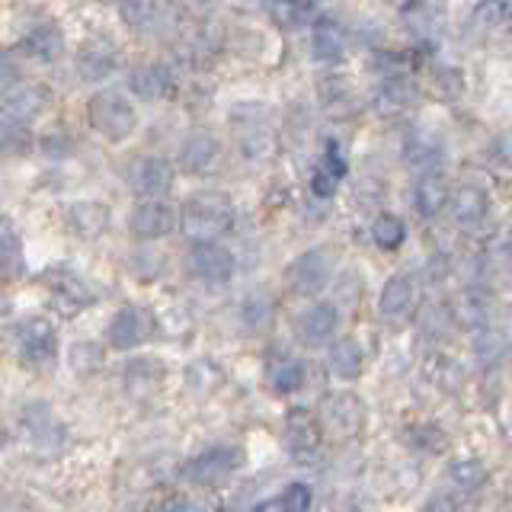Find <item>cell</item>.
<instances>
[{
  "label": "cell",
  "instance_id": "12",
  "mask_svg": "<svg viewBox=\"0 0 512 512\" xmlns=\"http://www.w3.org/2000/svg\"><path fill=\"white\" fill-rule=\"evenodd\" d=\"M320 439H324V432H320V420L311 410L292 407L285 413V442L295 458H311L320 448Z\"/></svg>",
  "mask_w": 512,
  "mask_h": 512
},
{
  "label": "cell",
  "instance_id": "17",
  "mask_svg": "<svg viewBox=\"0 0 512 512\" xmlns=\"http://www.w3.org/2000/svg\"><path fill=\"white\" fill-rule=\"evenodd\" d=\"M218 157H221V141L208 132H196L183 141L180 160H176V164H180V170L186 176H205L218 164Z\"/></svg>",
  "mask_w": 512,
  "mask_h": 512
},
{
  "label": "cell",
  "instance_id": "25",
  "mask_svg": "<svg viewBox=\"0 0 512 512\" xmlns=\"http://www.w3.org/2000/svg\"><path fill=\"white\" fill-rule=\"evenodd\" d=\"M490 215V199H487V192L468 183V186H461L455 196H452V218L461 224V228H477V224H484Z\"/></svg>",
  "mask_w": 512,
  "mask_h": 512
},
{
  "label": "cell",
  "instance_id": "38",
  "mask_svg": "<svg viewBox=\"0 0 512 512\" xmlns=\"http://www.w3.org/2000/svg\"><path fill=\"white\" fill-rule=\"evenodd\" d=\"M23 272V247L16 237L13 224L7 218H0V282L16 279Z\"/></svg>",
  "mask_w": 512,
  "mask_h": 512
},
{
  "label": "cell",
  "instance_id": "20",
  "mask_svg": "<svg viewBox=\"0 0 512 512\" xmlns=\"http://www.w3.org/2000/svg\"><path fill=\"white\" fill-rule=\"evenodd\" d=\"M68 228L77 234V237H100L109 231V221H112V212L103 205V202H93V199H84V202H74L68 208Z\"/></svg>",
  "mask_w": 512,
  "mask_h": 512
},
{
  "label": "cell",
  "instance_id": "28",
  "mask_svg": "<svg viewBox=\"0 0 512 512\" xmlns=\"http://www.w3.org/2000/svg\"><path fill=\"white\" fill-rule=\"evenodd\" d=\"M452 314L458 320V327H490V317H493V298L484 292V288H471V292H461L458 301L452 304Z\"/></svg>",
  "mask_w": 512,
  "mask_h": 512
},
{
  "label": "cell",
  "instance_id": "47",
  "mask_svg": "<svg viewBox=\"0 0 512 512\" xmlns=\"http://www.w3.org/2000/svg\"><path fill=\"white\" fill-rule=\"evenodd\" d=\"M343 144H336L333 138L327 141V148H324V160H320V167L324 170H330L336 180H343V176L349 173V160H346V154L340 151Z\"/></svg>",
  "mask_w": 512,
  "mask_h": 512
},
{
  "label": "cell",
  "instance_id": "53",
  "mask_svg": "<svg viewBox=\"0 0 512 512\" xmlns=\"http://www.w3.org/2000/svg\"><path fill=\"white\" fill-rule=\"evenodd\" d=\"M160 512H202V506L186 500V496H173V500L164 503V509H160Z\"/></svg>",
  "mask_w": 512,
  "mask_h": 512
},
{
  "label": "cell",
  "instance_id": "31",
  "mask_svg": "<svg viewBox=\"0 0 512 512\" xmlns=\"http://www.w3.org/2000/svg\"><path fill=\"white\" fill-rule=\"evenodd\" d=\"M304 378H308V372H304V362L295 359V356H272L269 365H266V381H269V388L276 394L301 391Z\"/></svg>",
  "mask_w": 512,
  "mask_h": 512
},
{
  "label": "cell",
  "instance_id": "29",
  "mask_svg": "<svg viewBox=\"0 0 512 512\" xmlns=\"http://www.w3.org/2000/svg\"><path fill=\"white\" fill-rule=\"evenodd\" d=\"M404 157L410 167H420V170H436L442 160H445V141L432 132H423V128H416V132L407 138V148H404Z\"/></svg>",
  "mask_w": 512,
  "mask_h": 512
},
{
  "label": "cell",
  "instance_id": "13",
  "mask_svg": "<svg viewBox=\"0 0 512 512\" xmlns=\"http://www.w3.org/2000/svg\"><path fill=\"white\" fill-rule=\"evenodd\" d=\"M48 292H52V304L64 317H74L96 301L93 288L74 272H48Z\"/></svg>",
  "mask_w": 512,
  "mask_h": 512
},
{
  "label": "cell",
  "instance_id": "23",
  "mask_svg": "<svg viewBox=\"0 0 512 512\" xmlns=\"http://www.w3.org/2000/svg\"><path fill=\"white\" fill-rule=\"evenodd\" d=\"M320 106L327 109V116L333 119H352L359 112V93L349 84L346 77H330L320 84Z\"/></svg>",
  "mask_w": 512,
  "mask_h": 512
},
{
  "label": "cell",
  "instance_id": "3",
  "mask_svg": "<svg viewBox=\"0 0 512 512\" xmlns=\"http://www.w3.org/2000/svg\"><path fill=\"white\" fill-rule=\"evenodd\" d=\"M87 119H90V125L96 128V132H100L103 138H109V141L132 138L135 128H138L135 106L128 103L122 93H112V90H103V93L90 96Z\"/></svg>",
  "mask_w": 512,
  "mask_h": 512
},
{
  "label": "cell",
  "instance_id": "41",
  "mask_svg": "<svg viewBox=\"0 0 512 512\" xmlns=\"http://www.w3.org/2000/svg\"><path fill=\"white\" fill-rule=\"evenodd\" d=\"M458 327V320L452 314V308H442V304H426L420 311V330L429 336V340H448V333Z\"/></svg>",
  "mask_w": 512,
  "mask_h": 512
},
{
  "label": "cell",
  "instance_id": "8",
  "mask_svg": "<svg viewBox=\"0 0 512 512\" xmlns=\"http://www.w3.org/2000/svg\"><path fill=\"white\" fill-rule=\"evenodd\" d=\"M154 333V317L144 311V308H135V304H125L109 320V330H106V340L112 349L119 352H128V349H138L141 343H148Z\"/></svg>",
  "mask_w": 512,
  "mask_h": 512
},
{
  "label": "cell",
  "instance_id": "35",
  "mask_svg": "<svg viewBox=\"0 0 512 512\" xmlns=\"http://www.w3.org/2000/svg\"><path fill=\"white\" fill-rule=\"evenodd\" d=\"M240 320L250 333H266L276 320V301L269 292H250L240 304Z\"/></svg>",
  "mask_w": 512,
  "mask_h": 512
},
{
  "label": "cell",
  "instance_id": "24",
  "mask_svg": "<svg viewBox=\"0 0 512 512\" xmlns=\"http://www.w3.org/2000/svg\"><path fill=\"white\" fill-rule=\"evenodd\" d=\"M116 68H119V55L109 42H87L77 52V71L84 80H90V84L116 74Z\"/></svg>",
  "mask_w": 512,
  "mask_h": 512
},
{
  "label": "cell",
  "instance_id": "54",
  "mask_svg": "<svg viewBox=\"0 0 512 512\" xmlns=\"http://www.w3.org/2000/svg\"><path fill=\"white\" fill-rule=\"evenodd\" d=\"M493 154L503 160V164H512V135H506V138H500L496 141V148H493Z\"/></svg>",
  "mask_w": 512,
  "mask_h": 512
},
{
  "label": "cell",
  "instance_id": "57",
  "mask_svg": "<svg viewBox=\"0 0 512 512\" xmlns=\"http://www.w3.org/2000/svg\"><path fill=\"white\" fill-rule=\"evenodd\" d=\"M106 4H122V0H106Z\"/></svg>",
  "mask_w": 512,
  "mask_h": 512
},
{
  "label": "cell",
  "instance_id": "10",
  "mask_svg": "<svg viewBox=\"0 0 512 512\" xmlns=\"http://www.w3.org/2000/svg\"><path fill=\"white\" fill-rule=\"evenodd\" d=\"M176 170L167 157H141L132 167V189L141 199H164L170 196Z\"/></svg>",
  "mask_w": 512,
  "mask_h": 512
},
{
  "label": "cell",
  "instance_id": "21",
  "mask_svg": "<svg viewBox=\"0 0 512 512\" xmlns=\"http://www.w3.org/2000/svg\"><path fill=\"white\" fill-rule=\"evenodd\" d=\"M346 32L340 23L333 20H317L311 29V58L320 64H336L346 58Z\"/></svg>",
  "mask_w": 512,
  "mask_h": 512
},
{
  "label": "cell",
  "instance_id": "2",
  "mask_svg": "<svg viewBox=\"0 0 512 512\" xmlns=\"http://www.w3.org/2000/svg\"><path fill=\"white\" fill-rule=\"evenodd\" d=\"M333 272H336V253L330 247H311L285 266V285L301 298H314L330 285Z\"/></svg>",
  "mask_w": 512,
  "mask_h": 512
},
{
  "label": "cell",
  "instance_id": "16",
  "mask_svg": "<svg viewBox=\"0 0 512 512\" xmlns=\"http://www.w3.org/2000/svg\"><path fill=\"white\" fill-rule=\"evenodd\" d=\"M416 308V282L410 276H391L388 282L381 285V295H378V314L384 320H391V324H397V320H407Z\"/></svg>",
  "mask_w": 512,
  "mask_h": 512
},
{
  "label": "cell",
  "instance_id": "9",
  "mask_svg": "<svg viewBox=\"0 0 512 512\" xmlns=\"http://www.w3.org/2000/svg\"><path fill=\"white\" fill-rule=\"evenodd\" d=\"M240 461H244L240 448H234V445H212L208 452H202L192 461H186L183 474H186V480H192V484L212 487V484H218V480H224L228 474H234L240 468Z\"/></svg>",
  "mask_w": 512,
  "mask_h": 512
},
{
  "label": "cell",
  "instance_id": "37",
  "mask_svg": "<svg viewBox=\"0 0 512 512\" xmlns=\"http://www.w3.org/2000/svg\"><path fill=\"white\" fill-rule=\"evenodd\" d=\"M36 148V135H32L29 122L0 119V157H26Z\"/></svg>",
  "mask_w": 512,
  "mask_h": 512
},
{
  "label": "cell",
  "instance_id": "4",
  "mask_svg": "<svg viewBox=\"0 0 512 512\" xmlns=\"http://www.w3.org/2000/svg\"><path fill=\"white\" fill-rule=\"evenodd\" d=\"M20 426L26 442L36 448L39 455H58L64 442H68V429L58 420V413L45 400H29L20 410Z\"/></svg>",
  "mask_w": 512,
  "mask_h": 512
},
{
  "label": "cell",
  "instance_id": "46",
  "mask_svg": "<svg viewBox=\"0 0 512 512\" xmlns=\"http://www.w3.org/2000/svg\"><path fill=\"white\" fill-rule=\"evenodd\" d=\"M464 87H468V84H464V74L458 68H439L436 71V90H439L442 100H448V103L461 100Z\"/></svg>",
  "mask_w": 512,
  "mask_h": 512
},
{
  "label": "cell",
  "instance_id": "6",
  "mask_svg": "<svg viewBox=\"0 0 512 512\" xmlns=\"http://www.w3.org/2000/svg\"><path fill=\"white\" fill-rule=\"evenodd\" d=\"M186 269L192 279H199L205 285H224L234 276V256L218 240H196V247L186 256Z\"/></svg>",
  "mask_w": 512,
  "mask_h": 512
},
{
  "label": "cell",
  "instance_id": "14",
  "mask_svg": "<svg viewBox=\"0 0 512 512\" xmlns=\"http://www.w3.org/2000/svg\"><path fill=\"white\" fill-rule=\"evenodd\" d=\"M413 106H416V87L400 74L384 77L372 93V109L381 119H400V116H407Z\"/></svg>",
  "mask_w": 512,
  "mask_h": 512
},
{
  "label": "cell",
  "instance_id": "5",
  "mask_svg": "<svg viewBox=\"0 0 512 512\" xmlns=\"http://www.w3.org/2000/svg\"><path fill=\"white\" fill-rule=\"evenodd\" d=\"M320 423H324L333 436L356 439V436H362V429L368 423V407H365V400L356 397L352 391L330 394L324 400V407H320Z\"/></svg>",
  "mask_w": 512,
  "mask_h": 512
},
{
  "label": "cell",
  "instance_id": "34",
  "mask_svg": "<svg viewBox=\"0 0 512 512\" xmlns=\"http://www.w3.org/2000/svg\"><path fill=\"white\" fill-rule=\"evenodd\" d=\"M125 391L135 394V397H148L160 388L164 381V365L157 359H132L125 365Z\"/></svg>",
  "mask_w": 512,
  "mask_h": 512
},
{
  "label": "cell",
  "instance_id": "45",
  "mask_svg": "<svg viewBox=\"0 0 512 512\" xmlns=\"http://www.w3.org/2000/svg\"><path fill=\"white\" fill-rule=\"evenodd\" d=\"M186 378H189V388H196L199 394H212L218 384L224 381L221 368L215 362H208V359H199L196 365H192L189 372H186Z\"/></svg>",
  "mask_w": 512,
  "mask_h": 512
},
{
  "label": "cell",
  "instance_id": "58",
  "mask_svg": "<svg viewBox=\"0 0 512 512\" xmlns=\"http://www.w3.org/2000/svg\"><path fill=\"white\" fill-rule=\"evenodd\" d=\"M509 45H512V36H509Z\"/></svg>",
  "mask_w": 512,
  "mask_h": 512
},
{
  "label": "cell",
  "instance_id": "7",
  "mask_svg": "<svg viewBox=\"0 0 512 512\" xmlns=\"http://www.w3.org/2000/svg\"><path fill=\"white\" fill-rule=\"evenodd\" d=\"M16 349H20V359L26 365H52L58 356V333L52 327V320L45 317H29L16 330Z\"/></svg>",
  "mask_w": 512,
  "mask_h": 512
},
{
  "label": "cell",
  "instance_id": "26",
  "mask_svg": "<svg viewBox=\"0 0 512 512\" xmlns=\"http://www.w3.org/2000/svg\"><path fill=\"white\" fill-rule=\"evenodd\" d=\"M448 199H452V196H448L445 176L439 170H423V176L413 186V205H416V212H420L423 218H436L442 208H445Z\"/></svg>",
  "mask_w": 512,
  "mask_h": 512
},
{
  "label": "cell",
  "instance_id": "22",
  "mask_svg": "<svg viewBox=\"0 0 512 512\" xmlns=\"http://www.w3.org/2000/svg\"><path fill=\"white\" fill-rule=\"evenodd\" d=\"M327 368L336 381H359L365 372V349L352 336H343L330 346Z\"/></svg>",
  "mask_w": 512,
  "mask_h": 512
},
{
  "label": "cell",
  "instance_id": "50",
  "mask_svg": "<svg viewBox=\"0 0 512 512\" xmlns=\"http://www.w3.org/2000/svg\"><path fill=\"white\" fill-rule=\"evenodd\" d=\"M16 64L7 58V55H0V96H7L13 87H16Z\"/></svg>",
  "mask_w": 512,
  "mask_h": 512
},
{
  "label": "cell",
  "instance_id": "27",
  "mask_svg": "<svg viewBox=\"0 0 512 512\" xmlns=\"http://www.w3.org/2000/svg\"><path fill=\"white\" fill-rule=\"evenodd\" d=\"M400 20L416 36H432L445 23V0H407L400 7Z\"/></svg>",
  "mask_w": 512,
  "mask_h": 512
},
{
  "label": "cell",
  "instance_id": "18",
  "mask_svg": "<svg viewBox=\"0 0 512 512\" xmlns=\"http://www.w3.org/2000/svg\"><path fill=\"white\" fill-rule=\"evenodd\" d=\"M48 103H52V93H48V87H42V84H16L4 96V116L16 119V122H32L48 109Z\"/></svg>",
  "mask_w": 512,
  "mask_h": 512
},
{
  "label": "cell",
  "instance_id": "33",
  "mask_svg": "<svg viewBox=\"0 0 512 512\" xmlns=\"http://www.w3.org/2000/svg\"><path fill=\"white\" fill-rule=\"evenodd\" d=\"M23 48H26V55L39 61H58L64 55V32L58 23H39L36 29L26 32Z\"/></svg>",
  "mask_w": 512,
  "mask_h": 512
},
{
  "label": "cell",
  "instance_id": "43",
  "mask_svg": "<svg viewBox=\"0 0 512 512\" xmlns=\"http://www.w3.org/2000/svg\"><path fill=\"white\" fill-rule=\"evenodd\" d=\"M122 20L138 32H151L160 23V7L154 0H122Z\"/></svg>",
  "mask_w": 512,
  "mask_h": 512
},
{
  "label": "cell",
  "instance_id": "51",
  "mask_svg": "<svg viewBox=\"0 0 512 512\" xmlns=\"http://www.w3.org/2000/svg\"><path fill=\"white\" fill-rule=\"evenodd\" d=\"M423 512H458V503H455V496L436 493V496H429V503L423 506Z\"/></svg>",
  "mask_w": 512,
  "mask_h": 512
},
{
  "label": "cell",
  "instance_id": "36",
  "mask_svg": "<svg viewBox=\"0 0 512 512\" xmlns=\"http://www.w3.org/2000/svg\"><path fill=\"white\" fill-rule=\"evenodd\" d=\"M269 16L282 29H301L317 20V4L314 0H272Z\"/></svg>",
  "mask_w": 512,
  "mask_h": 512
},
{
  "label": "cell",
  "instance_id": "11",
  "mask_svg": "<svg viewBox=\"0 0 512 512\" xmlns=\"http://www.w3.org/2000/svg\"><path fill=\"white\" fill-rule=\"evenodd\" d=\"M176 228V212L160 199H148L132 208V215H128V231L141 240H160L173 234Z\"/></svg>",
  "mask_w": 512,
  "mask_h": 512
},
{
  "label": "cell",
  "instance_id": "52",
  "mask_svg": "<svg viewBox=\"0 0 512 512\" xmlns=\"http://www.w3.org/2000/svg\"><path fill=\"white\" fill-rule=\"evenodd\" d=\"M250 512H292V506H288V500H285V493H279V496H272V500H263V503H256Z\"/></svg>",
  "mask_w": 512,
  "mask_h": 512
},
{
  "label": "cell",
  "instance_id": "39",
  "mask_svg": "<svg viewBox=\"0 0 512 512\" xmlns=\"http://www.w3.org/2000/svg\"><path fill=\"white\" fill-rule=\"evenodd\" d=\"M448 477H452V484L464 493H477L490 484V471L487 464L480 458H458L452 461V468H448Z\"/></svg>",
  "mask_w": 512,
  "mask_h": 512
},
{
  "label": "cell",
  "instance_id": "49",
  "mask_svg": "<svg viewBox=\"0 0 512 512\" xmlns=\"http://www.w3.org/2000/svg\"><path fill=\"white\" fill-rule=\"evenodd\" d=\"M71 362H74V368H90V365H100L103 356H100V349H96V346L80 343V346H74V352H71Z\"/></svg>",
  "mask_w": 512,
  "mask_h": 512
},
{
  "label": "cell",
  "instance_id": "30",
  "mask_svg": "<svg viewBox=\"0 0 512 512\" xmlns=\"http://www.w3.org/2000/svg\"><path fill=\"white\" fill-rule=\"evenodd\" d=\"M509 20H512V13L506 0H480L468 16V32L477 39H490L493 32L506 29Z\"/></svg>",
  "mask_w": 512,
  "mask_h": 512
},
{
  "label": "cell",
  "instance_id": "56",
  "mask_svg": "<svg viewBox=\"0 0 512 512\" xmlns=\"http://www.w3.org/2000/svg\"><path fill=\"white\" fill-rule=\"evenodd\" d=\"M477 512H503L500 506H484V509H477Z\"/></svg>",
  "mask_w": 512,
  "mask_h": 512
},
{
  "label": "cell",
  "instance_id": "32",
  "mask_svg": "<svg viewBox=\"0 0 512 512\" xmlns=\"http://www.w3.org/2000/svg\"><path fill=\"white\" fill-rule=\"evenodd\" d=\"M471 352H474L477 365L496 368V365H503L509 359L512 340L503 330H496V327H480L477 336H474V343H471Z\"/></svg>",
  "mask_w": 512,
  "mask_h": 512
},
{
  "label": "cell",
  "instance_id": "19",
  "mask_svg": "<svg viewBox=\"0 0 512 512\" xmlns=\"http://www.w3.org/2000/svg\"><path fill=\"white\" fill-rule=\"evenodd\" d=\"M128 84H132L135 96H141V100H167L176 87L173 71L167 68V64H157V61L138 64V68L132 71V77H128Z\"/></svg>",
  "mask_w": 512,
  "mask_h": 512
},
{
  "label": "cell",
  "instance_id": "15",
  "mask_svg": "<svg viewBox=\"0 0 512 512\" xmlns=\"http://www.w3.org/2000/svg\"><path fill=\"white\" fill-rule=\"evenodd\" d=\"M336 327H340V311L333 304H311L304 308L295 320V333L304 346H324L336 336Z\"/></svg>",
  "mask_w": 512,
  "mask_h": 512
},
{
  "label": "cell",
  "instance_id": "42",
  "mask_svg": "<svg viewBox=\"0 0 512 512\" xmlns=\"http://www.w3.org/2000/svg\"><path fill=\"white\" fill-rule=\"evenodd\" d=\"M407 445L416 448V452H429V455H439L448 448V436H445V429H439L436 423H416L410 426L407 432Z\"/></svg>",
  "mask_w": 512,
  "mask_h": 512
},
{
  "label": "cell",
  "instance_id": "1",
  "mask_svg": "<svg viewBox=\"0 0 512 512\" xmlns=\"http://www.w3.org/2000/svg\"><path fill=\"white\" fill-rule=\"evenodd\" d=\"M180 228L192 240H218L234 228V202L224 192H196L183 205Z\"/></svg>",
  "mask_w": 512,
  "mask_h": 512
},
{
  "label": "cell",
  "instance_id": "48",
  "mask_svg": "<svg viewBox=\"0 0 512 512\" xmlns=\"http://www.w3.org/2000/svg\"><path fill=\"white\" fill-rule=\"evenodd\" d=\"M336 186H340V180L330 173V170H324V167H317L314 170V176H311V192H314V199H320V202H330L333 196H336Z\"/></svg>",
  "mask_w": 512,
  "mask_h": 512
},
{
  "label": "cell",
  "instance_id": "44",
  "mask_svg": "<svg viewBox=\"0 0 512 512\" xmlns=\"http://www.w3.org/2000/svg\"><path fill=\"white\" fill-rule=\"evenodd\" d=\"M426 378L432 384H439L442 391H458L461 388V368L448 356H432L426 365Z\"/></svg>",
  "mask_w": 512,
  "mask_h": 512
},
{
  "label": "cell",
  "instance_id": "40",
  "mask_svg": "<svg viewBox=\"0 0 512 512\" xmlns=\"http://www.w3.org/2000/svg\"><path fill=\"white\" fill-rule=\"evenodd\" d=\"M372 240L381 247V250H397V247H404V240H407V224L400 221L397 215L391 212H384L372 221Z\"/></svg>",
  "mask_w": 512,
  "mask_h": 512
},
{
  "label": "cell",
  "instance_id": "55",
  "mask_svg": "<svg viewBox=\"0 0 512 512\" xmlns=\"http://www.w3.org/2000/svg\"><path fill=\"white\" fill-rule=\"evenodd\" d=\"M7 442H10V432H7L4 423H0V448H7Z\"/></svg>",
  "mask_w": 512,
  "mask_h": 512
}]
</instances>
